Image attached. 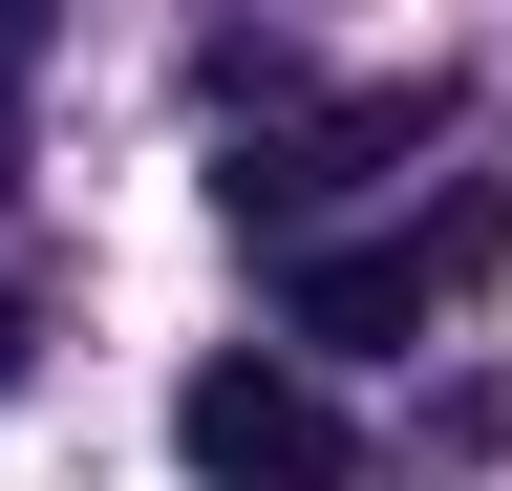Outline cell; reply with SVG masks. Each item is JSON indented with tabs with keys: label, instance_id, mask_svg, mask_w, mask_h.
<instances>
[{
	"label": "cell",
	"instance_id": "6da1fadb",
	"mask_svg": "<svg viewBox=\"0 0 512 491\" xmlns=\"http://www.w3.org/2000/svg\"><path fill=\"white\" fill-rule=\"evenodd\" d=\"M448 129V65H406V86H342V107H299V129H256L214 193H235V235H278V257H320V214L363 193V171H406Z\"/></svg>",
	"mask_w": 512,
	"mask_h": 491
},
{
	"label": "cell",
	"instance_id": "7a4b0ae2",
	"mask_svg": "<svg viewBox=\"0 0 512 491\" xmlns=\"http://www.w3.org/2000/svg\"><path fill=\"white\" fill-rule=\"evenodd\" d=\"M171 449H192V491H363V427L320 406L299 363H192Z\"/></svg>",
	"mask_w": 512,
	"mask_h": 491
},
{
	"label": "cell",
	"instance_id": "5b68a950",
	"mask_svg": "<svg viewBox=\"0 0 512 491\" xmlns=\"http://www.w3.org/2000/svg\"><path fill=\"white\" fill-rule=\"evenodd\" d=\"M0 385H22V278H0Z\"/></svg>",
	"mask_w": 512,
	"mask_h": 491
},
{
	"label": "cell",
	"instance_id": "277c9868",
	"mask_svg": "<svg viewBox=\"0 0 512 491\" xmlns=\"http://www.w3.org/2000/svg\"><path fill=\"white\" fill-rule=\"evenodd\" d=\"M22 65H43V22H22V0H0V86H22Z\"/></svg>",
	"mask_w": 512,
	"mask_h": 491
},
{
	"label": "cell",
	"instance_id": "3957f363",
	"mask_svg": "<svg viewBox=\"0 0 512 491\" xmlns=\"http://www.w3.org/2000/svg\"><path fill=\"white\" fill-rule=\"evenodd\" d=\"M491 235H512L491 193H470V214H427V235H320V257H278V321H299V342H427V299L470 278Z\"/></svg>",
	"mask_w": 512,
	"mask_h": 491
}]
</instances>
